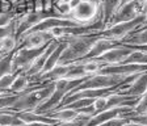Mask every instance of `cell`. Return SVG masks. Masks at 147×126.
Returning <instances> with one entry per match:
<instances>
[{"instance_id":"6da1fadb","label":"cell","mask_w":147,"mask_h":126,"mask_svg":"<svg viewBox=\"0 0 147 126\" xmlns=\"http://www.w3.org/2000/svg\"><path fill=\"white\" fill-rule=\"evenodd\" d=\"M54 92V82L46 83V86H37V87H28L26 91L20 93L13 105L9 108V112H26V111H34L40 106L43 101L51 96Z\"/></svg>"},{"instance_id":"7a4b0ae2","label":"cell","mask_w":147,"mask_h":126,"mask_svg":"<svg viewBox=\"0 0 147 126\" xmlns=\"http://www.w3.org/2000/svg\"><path fill=\"white\" fill-rule=\"evenodd\" d=\"M100 34H87V36H68L63 37L67 45L61 54L58 65H70L76 61H80L88 54L91 47Z\"/></svg>"},{"instance_id":"3957f363","label":"cell","mask_w":147,"mask_h":126,"mask_svg":"<svg viewBox=\"0 0 147 126\" xmlns=\"http://www.w3.org/2000/svg\"><path fill=\"white\" fill-rule=\"evenodd\" d=\"M144 21H146V16L138 15L135 19L130 20V21L118 22V24H113V25H109V26H105L98 34H100V37L121 41V40H123L126 36H129L131 32L137 30Z\"/></svg>"},{"instance_id":"277c9868","label":"cell","mask_w":147,"mask_h":126,"mask_svg":"<svg viewBox=\"0 0 147 126\" xmlns=\"http://www.w3.org/2000/svg\"><path fill=\"white\" fill-rule=\"evenodd\" d=\"M46 46L42 47H21V49H16L13 53L12 58V72L13 74H25L28 68L32 66L33 61L43 51Z\"/></svg>"},{"instance_id":"5b68a950","label":"cell","mask_w":147,"mask_h":126,"mask_svg":"<svg viewBox=\"0 0 147 126\" xmlns=\"http://www.w3.org/2000/svg\"><path fill=\"white\" fill-rule=\"evenodd\" d=\"M130 117L133 116V106H114V108H109V109H105L102 112H98V113L93 114V116L89 117V120L87 121L86 126H98L102 122L108 120H112L114 117Z\"/></svg>"},{"instance_id":"8992f818","label":"cell","mask_w":147,"mask_h":126,"mask_svg":"<svg viewBox=\"0 0 147 126\" xmlns=\"http://www.w3.org/2000/svg\"><path fill=\"white\" fill-rule=\"evenodd\" d=\"M55 40L50 32H28L17 41L16 49H32V47H42L46 46L50 41Z\"/></svg>"},{"instance_id":"52a82bcc","label":"cell","mask_w":147,"mask_h":126,"mask_svg":"<svg viewBox=\"0 0 147 126\" xmlns=\"http://www.w3.org/2000/svg\"><path fill=\"white\" fill-rule=\"evenodd\" d=\"M131 46H127V45H118V46L113 47V49L105 51L104 54H101L100 57L95 58L97 62L104 63L105 66L108 65H118V63H122L126 58H127L133 51Z\"/></svg>"},{"instance_id":"ba28073f","label":"cell","mask_w":147,"mask_h":126,"mask_svg":"<svg viewBox=\"0 0 147 126\" xmlns=\"http://www.w3.org/2000/svg\"><path fill=\"white\" fill-rule=\"evenodd\" d=\"M139 13V3L137 0L131 1V3H127V4H123V5L118 7L112 19L109 20L107 26L109 25H113V24H118V22H125V21H130V20L135 19Z\"/></svg>"},{"instance_id":"9c48e42d","label":"cell","mask_w":147,"mask_h":126,"mask_svg":"<svg viewBox=\"0 0 147 126\" xmlns=\"http://www.w3.org/2000/svg\"><path fill=\"white\" fill-rule=\"evenodd\" d=\"M58 43H59V40H57V38H55V40H53V41H50V42L46 45L45 49H43V51L33 61L32 66L28 68V71L25 72V75H28L29 77H32V76H34V75L40 74L41 70H42L43 66H45L46 59L49 58V55L51 54L53 51H54L55 47L58 46Z\"/></svg>"},{"instance_id":"30bf717a","label":"cell","mask_w":147,"mask_h":126,"mask_svg":"<svg viewBox=\"0 0 147 126\" xmlns=\"http://www.w3.org/2000/svg\"><path fill=\"white\" fill-rule=\"evenodd\" d=\"M121 45V41H116V40H110V38H105V37H98L97 40L95 41L93 46L91 47V50L88 51L86 57L80 61H88V59H95L97 57H100L101 54H104L105 51L113 49V47ZM79 62V61H76Z\"/></svg>"},{"instance_id":"8fae6325","label":"cell","mask_w":147,"mask_h":126,"mask_svg":"<svg viewBox=\"0 0 147 126\" xmlns=\"http://www.w3.org/2000/svg\"><path fill=\"white\" fill-rule=\"evenodd\" d=\"M146 91H147V71H144V72L138 74L131 83L127 84L122 91H119L117 93H123V95L139 98Z\"/></svg>"},{"instance_id":"7c38bea8","label":"cell","mask_w":147,"mask_h":126,"mask_svg":"<svg viewBox=\"0 0 147 126\" xmlns=\"http://www.w3.org/2000/svg\"><path fill=\"white\" fill-rule=\"evenodd\" d=\"M47 116L53 117L54 120H57L58 122H70V121L76 120L80 114L79 111L76 109H71V108H58L55 111L47 113Z\"/></svg>"},{"instance_id":"4fadbf2b","label":"cell","mask_w":147,"mask_h":126,"mask_svg":"<svg viewBox=\"0 0 147 126\" xmlns=\"http://www.w3.org/2000/svg\"><path fill=\"white\" fill-rule=\"evenodd\" d=\"M118 8V0H101L100 12H101V21L104 24V28L108 25L112 16L116 13Z\"/></svg>"},{"instance_id":"5bb4252c","label":"cell","mask_w":147,"mask_h":126,"mask_svg":"<svg viewBox=\"0 0 147 126\" xmlns=\"http://www.w3.org/2000/svg\"><path fill=\"white\" fill-rule=\"evenodd\" d=\"M121 45L127 46H138V45H147V29L143 30H134L121 40Z\"/></svg>"},{"instance_id":"9a60e30c","label":"cell","mask_w":147,"mask_h":126,"mask_svg":"<svg viewBox=\"0 0 147 126\" xmlns=\"http://www.w3.org/2000/svg\"><path fill=\"white\" fill-rule=\"evenodd\" d=\"M29 87V76L25 74H17L13 80V83L9 87L11 93H22Z\"/></svg>"},{"instance_id":"2e32d148","label":"cell","mask_w":147,"mask_h":126,"mask_svg":"<svg viewBox=\"0 0 147 126\" xmlns=\"http://www.w3.org/2000/svg\"><path fill=\"white\" fill-rule=\"evenodd\" d=\"M24 125L15 112L0 111V126H21Z\"/></svg>"},{"instance_id":"e0dca14e","label":"cell","mask_w":147,"mask_h":126,"mask_svg":"<svg viewBox=\"0 0 147 126\" xmlns=\"http://www.w3.org/2000/svg\"><path fill=\"white\" fill-rule=\"evenodd\" d=\"M17 47V40L15 36H8L4 40L0 41V57L7 55L9 53H13Z\"/></svg>"},{"instance_id":"ac0fdd59","label":"cell","mask_w":147,"mask_h":126,"mask_svg":"<svg viewBox=\"0 0 147 126\" xmlns=\"http://www.w3.org/2000/svg\"><path fill=\"white\" fill-rule=\"evenodd\" d=\"M122 63H138V65H147V51L133 50L131 54L122 62Z\"/></svg>"},{"instance_id":"d6986e66","label":"cell","mask_w":147,"mask_h":126,"mask_svg":"<svg viewBox=\"0 0 147 126\" xmlns=\"http://www.w3.org/2000/svg\"><path fill=\"white\" fill-rule=\"evenodd\" d=\"M13 53H9L7 55L0 57V77L3 76V75H7V74H11V72H12Z\"/></svg>"},{"instance_id":"ffe728a7","label":"cell","mask_w":147,"mask_h":126,"mask_svg":"<svg viewBox=\"0 0 147 126\" xmlns=\"http://www.w3.org/2000/svg\"><path fill=\"white\" fill-rule=\"evenodd\" d=\"M20 93H4L0 96V111H8L9 108L13 105V102L17 100Z\"/></svg>"},{"instance_id":"44dd1931","label":"cell","mask_w":147,"mask_h":126,"mask_svg":"<svg viewBox=\"0 0 147 126\" xmlns=\"http://www.w3.org/2000/svg\"><path fill=\"white\" fill-rule=\"evenodd\" d=\"M16 24H17V16H16L15 19L9 22V24L1 25V26H0V41L4 40V38L8 37V36H15V33H16Z\"/></svg>"},{"instance_id":"7402d4cb","label":"cell","mask_w":147,"mask_h":126,"mask_svg":"<svg viewBox=\"0 0 147 126\" xmlns=\"http://www.w3.org/2000/svg\"><path fill=\"white\" fill-rule=\"evenodd\" d=\"M147 113V91L138 98V102L133 108V116L134 114H143Z\"/></svg>"},{"instance_id":"603a6c76","label":"cell","mask_w":147,"mask_h":126,"mask_svg":"<svg viewBox=\"0 0 147 126\" xmlns=\"http://www.w3.org/2000/svg\"><path fill=\"white\" fill-rule=\"evenodd\" d=\"M54 9L57 11L61 16H63V17H68V19H71L70 15H71V11L72 9H71L68 1H66V0H61V1H58V3H55L54 4Z\"/></svg>"},{"instance_id":"cb8c5ba5","label":"cell","mask_w":147,"mask_h":126,"mask_svg":"<svg viewBox=\"0 0 147 126\" xmlns=\"http://www.w3.org/2000/svg\"><path fill=\"white\" fill-rule=\"evenodd\" d=\"M16 75H17V74H13V72L7 74V75H3V76L0 77V88L9 92V87H11V84L13 83V80H15Z\"/></svg>"},{"instance_id":"d4e9b609","label":"cell","mask_w":147,"mask_h":126,"mask_svg":"<svg viewBox=\"0 0 147 126\" xmlns=\"http://www.w3.org/2000/svg\"><path fill=\"white\" fill-rule=\"evenodd\" d=\"M129 122V118L127 117H114V118H112V120H108L105 121V122H102L101 125L98 126H123L125 123Z\"/></svg>"},{"instance_id":"484cf974","label":"cell","mask_w":147,"mask_h":126,"mask_svg":"<svg viewBox=\"0 0 147 126\" xmlns=\"http://www.w3.org/2000/svg\"><path fill=\"white\" fill-rule=\"evenodd\" d=\"M88 120H89L88 116H79L76 120L70 121V122H59L57 126H86Z\"/></svg>"},{"instance_id":"4316f807","label":"cell","mask_w":147,"mask_h":126,"mask_svg":"<svg viewBox=\"0 0 147 126\" xmlns=\"http://www.w3.org/2000/svg\"><path fill=\"white\" fill-rule=\"evenodd\" d=\"M129 120L133 121V122H138V123H142V125H146L147 126V113L130 116V117H129Z\"/></svg>"},{"instance_id":"83f0119b","label":"cell","mask_w":147,"mask_h":126,"mask_svg":"<svg viewBox=\"0 0 147 126\" xmlns=\"http://www.w3.org/2000/svg\"><path fill=\"white\" fill-rule=\"evenodd\" d=\"M139 13L141 15H147V0H143L141 4H139Z\"/></svg>"},{"instance_id":"f1b7e54d","label":"cell","mask_w":147,"mask_h":126,"mask_svg":"<svg viewBox=\"0 0 147 126\" xmlns=\"http://www.w3.org/2000/svg\"><path fill=\"white\" fill-rule=\"evenodd\" d=\"M21 126H57L51 125V123H45V122H30V123H24Z\"/></svg>"},{"instance_id":"f546056e","label":"cell","mask_w":147,"mask_h":126,"mask_svg":"<svg viewBox=\"0 0 147 126\" xmlns=\"http://www.w3.org/2000/svg\"><path fill=\"white\" fill-rule=\"evenodd\" d=\"M123 126H146V125H142V123H138V122H133V121L129 120V122L125 123Z\"/></svg>"},{"instance_id":"4dcf8cb0","label":"cell","mask_w":147,"mask_h":126,"mask_svg":"<svg viewBox=\"0 0 147 126\" xmlns=\"http://www.w3.org/2000/svg\"><path fill=\"white\" fill-rule=\"evenodd\" d=\"M134 0H118V7L123 5V4H127V3H131Z\"/></svg>"},{"instance_id":"1f68e13d","label":"cell","mask_w":147,"mask_h":126,"mask_svg":"<svg viewBox=\"0 0 147 126\" xmlns=\"http://www.w3.org/2000/svg\"><path fill=\"white\" fill-rule=\"evenodd\" d=\"M4 93H8V91H4V89H1V88H0V96H1V95H4Z\"/></svg>"},{"instance_id":"d6a6232c","label":"cell","mask_w":147,"mask_h":126,"mask_svg":"<svg viewBox=\"0 0 147 126\" xmlns=\"http://www.w3.org/2000/svg\"><path fill=\"white\" fill-rule=\"evenodd\" d=\"M146 21H147V15H146Z\"/></svg>"}]
</instances>
